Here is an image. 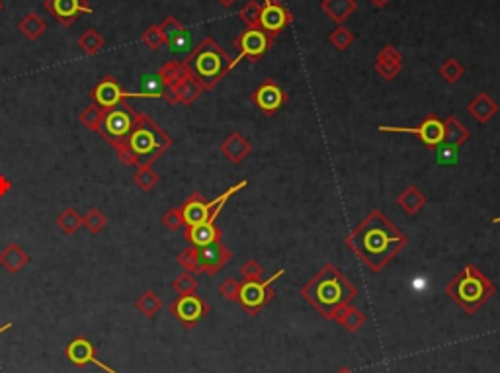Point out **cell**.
<instances>
[{"mask_svg": "<svg viewBox=\"0 0 500 373\" xmlns=\"http://www.w3.org/2000/svg\"><path fill=\"white\" fill-rule=\"evenodd\" d=\"M346 244L360 256L368 270L381 272L407 247V237L381 211L373 210L348 234Z\"/></svg>", "mask_w": 500, "mask_h": 373, "instance_id": "obj_1", "label": "cell"}, {"mask_svg": "<svg viewBox=\"0 0 500 373\" xmlns=\"http://www.w3.org/2000/svg\"><path fill=\"white\" fill-rule=\"evenodd\" d=\"M172 137L162 129L161 125L143 112H137L135 124L131 127L129 135L125 137L122 147L117 148V158L129 166H153L170 147Z\"/></svg>", "mask_w": 500, "mask_h": 373, "instance_id": "obj_2", "label": "cell"}, {"mask_svg": "<svg viewBox=\"0 0 500 373\" xmlns=\"http://www.w3.org/2000/svg\"><path fill=\"white\" fill-rule=\"evenodd\" d=\"M358 289L346 280L336 266L326 264L307 286H303L301 296L315 307L326 319H334L339 309L352 301Z\"/></svg>", "mask_w": 500, "mask_h": 373, "instance_id": "obj_3", "label": "cell"}, {"mask_svg": "<svg viewBox=\"0 0 500 373\" xmlns=\"http://www.w3.org/2000/svg\"><path fill=\"white\" fill-rule=\"evenodd\" d=\"M182 63H184L186 70L200 82L203 90L216 88L223 80L225 75L233 70V59L213 38L201 39L200 43L186 55Z\"/></svg>", "mask_w": 500, "mask_h": 373, "instance_id": "obj_4", "label": "cell"}, {"mask_svg": "<svg viewBox=\"0 0 500 373\" xmlns=\"http://www.w3.org/2000/svg\"><path fill=\"white\" fill-rule=\"evenodd\" d=\"M447 296L462 307L467 315H473L489 297L494 296L493 281H489L485 274L473 264H467L462 274L446 286Z\"/></svg>", "mask_w": 500, "mask_h": 373, "instance_id": "obj_5", "label": "cell"}, {"mask_svg": "<svg viewBox=\"0 0 500 373\" xmlns=\"http://www.w3.org/2000/svg\"><path fill=\"white\" fill-rule=\"evenodd\" d=\"M247 180H240V182H237L235 186L229 188V190L223 192L219 198H216L213 202H208L200 192H193V194L186 200L184 205L180 207L186 227L200 225V223H216L217 215L223 211L225 203L229 202L237 192H240L243 188H247Z\"/></svg>", "mask_w": 500, "mask_h": 373, "instance_id": "obj_6", "label": "cell"}, {"mask_svg": "<svg viewBox=\"0 0 500 373\" xmlns=\"http://www.w3.org/2000/svg\"><path fill=\"white\" fill-rule=\"evenodd\" d=\"M135 117H137V109L133 108L131 104H127V102H124L117 108L106 109V116L102 119L98 133H100L102 139L106 141L110 147H114V151H117V148L122 147L125 137L129 135L131 127L135 124Z\"/></svg>", "mask_w": 500, "mask_h": 373, "instance_id": "obj_7", "label": "cell"}, {"mask_svg": "<svg viewBox=\"0 0 500 373\" xmlns=\"http://www.w3.org/2000/svg\"><path fill=\"white\" fill-rule=\"evenodd\" d=\"M272 41H274V38L262 30L260 26H254V28H247L245 31H240L239 38L235 39V47L239 49V55L233 59L231 69H235L243 59H250V61L262 59L270 49V45H272Z\"/></svg>", "mask_w": 500, "mask_h": 373, "instance_id": "obj_8", "label": "cell"}, {"mask_svg": "<svg viewBox=\"0 0 500 373\" xmlns=\"http://www.w3.org/2000/svg\"><path fill=\"white\" fill-rule=\"evenodd\" d=\"M284 276V270H280V272H276L272 278H268V280L264 281H247V283H243L240 286V291H239V301L245 309H247L250 315H254V313H258L264 307V305L268 303L270 299L274 297V291H272V286H274V281H277L280 278Z\"/></svg>", "mask_w": 500, "mask_h": 373, "instance_id": "obj_9", "label": "cell"}, {"mask_svg": "<svg viewBox=\"0 0 500 373\" xmlns=\"http://www.w3.org/2000/svg\"><path fill=\"white\" fill-rule=\"evenodd\" d=\"M90 98H92V104L100 106L102 109H114L117 106H122L124 102H127V98H145V96L141 92L125 90L114 77H104L92 88Z\"/></svg>", "mask_w": 500, "mask_h": 373, "instance_id": "obj_10", "label": "cell"}, {"mask_svg": "<svg viewBox=\"0 0 500 373\" xmlns=\"http://www.w3.org/2000/svg\"><path fill=\"white\" fill-rule=\"evenodd\" d=\"M379 131L381 133H408V135H416L420 137L426 147L436 148L440 143H444L446 137V127L444 121L438 119L436 116H428L424 119L422 124L416 125V127H397V125H379Z\"/></svg>", "mask_w": 500, "mask_h": 373, "instance_id": "obj_11", "label": "cell"}, {"mask_svg": "<svg viewBox=\"0 0 500 373\" xmlns=\"http://www.w3.org/2000/svg\"><path fill=\"white\" fill-rule=\"evenodd\" d=\"M260 4L262 8L258 26L272 38L280 36L293 22L292 12L285 8L282 0H262Z\"/></svg>", "mask_w": 500, "mask_h": 373, "instance_id": "obj_12", "label": "cell"}, {"mask_svg": "<svg viewBox=\"0 0 500 373\" xmlns=\"http://www.w3.org/2000/svg\"><path fill=\"white\" fill-rule=\"evenodd\" d=\"M169 309L186 328H192L208 315L209 305L200 296L190 293V296H180L174 299Z\"/></svg>", "mask_w": 500, "mask_h": 373, "instance_id": "obj_13", "label": "cell"}, {"mask_svg": "<svg viewBox=\"0 0 500 373\" xmlns=\"http://www.w3.org/2000/svg\"><path fill=\"white\" fill-rule=\"evenodd\" d=\"M65 356L67 360H70V364L77 367H86V366H96L100 367L102 372L106 373H119L114 367H110L108 364H104L102 360H98L96 356V346H94L88 338L85 336H78L75 340H70L65 348Z\"/></svg>", "mask_w": 500, "mask_h": 373, "instance_id": "obj_14", "label": "cell"}, {"mask_svg": "<svg viewBox=\"0 0 500 373\" xmlns=\"http://www.w3.org/2000/svg\"><path fill=\"white\" fill-rule=\"evenodd\" d=\"M43 8L65 28L73 26L83 14L94 12L88 0H46Z\"/></svg>", "mask_w": 500, "mask_h": 373, "instance_id": "obj_15", "label": "cell"}, {"mask_svg": "<svg viewBox=\"0 0 500 373\" xmlns=\"http://www.w3.org/2000/svg\"><path fill=\"white\" fill-rule=\"evenodd\" d=\"M285 100H287V94L274 80H264L252 94L254 106L266 116H274L277 109L284 106Z\"/></svg>", "mask_w": 500, "mask_h": 373, "instance_id": "obj_16", "label": "cell"}, {"mask_svg": "<svg viewBox=\"0 0 500 373\" xmlns=\"http://www.w3.org/2000/svg\"><path fill=\"white\" fill-rule=\"evenodd\" d=\"M198 258H200L201 272H206L208 276H216L217 272L223 270V266L233 258V252L225 247L221 241H216L198 249Z\"/></svg>", "mask_w": 500, "mask_h": 373, "instance_id": "obj_17", "label": "cell"}, {"mask_svg": "<svg viewBox=\"0 0 500 373\" xmlns=\"http://www.w3.org/2000/svg\"><path fill=\"white\" fill-rule=\"evenodd\" d=\"M201 92H203V88H201L200 82H198L190 72H186V77L178 82V86L174 90H166V92H164V100L169 102L170 106H174V104L192 106L193 102L200 98Z\"/></svg>", "mask_w": 500, "mask_h": 373, "instance_id": "obj_18", "label": "cell"}, {"mask_svg": "<svg viewBox=\"0 0 500 373\" xmlns=\"http://www.w3.org/2000/svg\"><path fill=\"white\" fill-rule=\"evenodd\" d=\"M400 69H403V55L399 53V49L393 45H385L376 59V72L385 80H393L399 77Z\"/></svg>", "mask_w": 500, "mask_h": 373, "instance_id": "obj_19", "label": "cell"}, {"mask_svg": "<svg viewBox=\"0 0 500 373\" xmlns=\"http://www.w3.org/2000/svg\"><path fill=\"white\" fill-rule=\"evenodd\" d=\"M221 229H217L216 223H200V225L186 227L184 239L196 249L208 247L211 242L221 241Z\"/></svg>", "mask_w": 500, "mask_h": 373, "instance_id": "obj_20", "label": "cell"}, {"mask_svg": "<svg viewBox=\"0 0 500 373\" xmlns=\"http://www.w3.org/2000/svg\"><path fill=\"white\" fill-rule=\"evenodd\" d=\"M221 153L223 156H227V161H231L233 164L243 163L248 155H250V143L247 137H243L240 133H231L227 139L221 143Z\"/></svg>", "mask_w": 500, "mask_h": 373, "instance_id": "obj_21", "label": "cell"}, {"mask_svg": "<svg viewBox=\"0 0 500 373\" xmlns=\"http://www.w3.org/2000/svg\"><path fill=\"white\" fill-rule=\"evenodd\" d=\"M28 262H30V256L18 242H10L0 252V266L10 274L22 272L23 266H28Z\"/></svg>", "mask_w": 500, "mask_h": 373, "instance_id": "obj_22", "label": "cell"}, {"mask_svg": "<svg viewBox=\"0 0 500 373\" xmlns=\"http://www.w3.org/2000/svg\"><path fill=\"white\" fill-rule=\"evenodd\" d=\"M356 8H358L356 0H323L321 2V10L331 18L332 22H336V26H342L346 22L348 18L356 12Z\"/></svg>", "mask_w": 500, "mask_h": 373, "instance_id": "obj_23", "label": "cell"}, {"mask_svg": "<svg viewBox=\"0 0 500 373\" xmlns=\"http://www.w3.org/2000/svg\"><path fill=\"white\" fill-rule=\"evenodd\" d=\"M467 109H469V114L477 119L479 124L485 125L486 121L499 112V104L486 92H481L477 94V98H473V100L469 102Z\"/></svg>", "mask_w": 500, "mask_h": 373, "instance_id": "obj_24", "label": "cell"}, {"mask_svg": "<svg viewBox=\"0 0 500 373\" xmlns=\"http://www.w3.org/2000/svg\"><path fill=\"white\" fill-rule=\"evenodd\" d=\"M18 30L22 31V36L26 39L38 41L47 31V22L41 16L36 14V12H30V14H26L22 20L18 22Z\"/></svg>", "mask_w": 500, "mask_h": 373, "instance_id": "obj_25", "label": "cell"}, {"mask_svg": "<svg viewBox=\"0 0 500 373\" xmlns=\"http://www.w3.org/2000/svg\"><path fill=\"white\" fill-rule=\"evenodd\" d=\"M186 67L182 61H166L159 69V78L162 80V85L166 90H174L178 86V82L186 77Z\"/></svg>", "mask_w": 500, "mask_h": 373, "instance_id": "obj_26", "label": "cell"}, {"mask_svg": "<svg viewBox=\"0 0 500 373\" xmlns=\"http://www.w3.org/2000/svg\"><path fill=\"white\" fill-rule=\"evenodd\" d=\"M397 203H399L403 210L407 211L408 215H415L418 211L422 210L426 205V195L415 186L405 188V192L397 198Z\"/></svg>", "mask_w": 500, "mask_h": 373, "instance_id": "obj_27", "label": "cell"}, {"mask_svg": "<svg viewBox=\"0 0 500 373\" xmlns=\"http://www.w3.org/2000/svg\"><path fill=\"white\" fill-rule=\"evenodd\" d=\"M135 309L147 319H153V317H156V313L162 309V299L154 291L147 289L135 299Z\"/></svg>", "mask_w": 500, "mask_h": 373, "instance_id": "obj_28", "label": "cell"}, {"mask_svg": "<svg viewBox=\"0 0 500 373\" xmlns=\"http://www.w3.org/2000/svg\"><path fill=\"white\" fill-rule=\"evenodd\" d=\"M78 47H80V51L86 55H96L100 53L102 49L106 47V39L102 38V33L98 30H92V28H88V30L78 38Z\"/></svg>", "mask_w": 500, "mask_h": 373, "instance_id": "obj_29", "label": "cell"}, {"mask_svg": "<svg viewBox=\"0 0 500 373\" xmlns=\"http://www.w3.org/2000/svg\"><path fill=\"white\" fill-rule=\"evenodd\" d=\"M334 319L339 320L342 327L348 328L350 333H356V330L363 325L366 317H363L362 313L358 311V309H354V307H346V305H344L342 309L336 311Z\"/></svg>", "mask_w": 500, "mask_h": 373, "instance_id": "obj_30", "label": "cell"}, {"mask_svg": "<svg viewBox=\"0 0 500 373\" xmlns=\"http://www.w3.org/2000/svg\"><path fill=\"white\" fill-rule=\"evenodd\" d=\"M444 127H446V137H444L446 143H452L455 147H459V145H463L465 141L469 139V131H467L465 125L459 124L454 116L447 117Z\"/></svg>", "mask_w": 500, "mask_h": 373, "instance_id": "obj_31", "label": "cell"}, {"mask_svg": "<svg viewBox=\"0 0 500 373\" xmlns=\"http://www.w3.org/2000/svg\"><path fill=\"white\" fill-rule=\"evenodd\" d=\"M57 227L61 229L63 233L70 237V234H75L83 227V215H78V211L75 207H67L57 217Z\"/></svg>", "mask_w": 500, "mask_h": 373, "instance_id": "obj_32", "label": "cell"}, {"mask_svg": "<svg viewBox=\"0 0 500 373\" xmlns=\"http://www.w3.org/2000/svg\"><path fill=\"white\" fill-rule=\"evenodd\" d=\"M104 116H106V109H102L100 106H96V104H90L88 108L83 109V114L78 116V119H80V124L85 125L88 131L98 133Z\"/></svg>", "mask_w": 500, "mask_h": 373, "instance_id": "obj_33", "label": "cell"}, {"mask_svg": "<svg viewBox=\"0 0 500 373\" xmlns=\"http://www.w3.org/2000/svg\"><path fill=\"white\" fill-rule=\"evenodd\" d=\"M159 174L153 171V166H141L137 172L133 174V184L141 190V192H151L156 184H159Z\"/></svg>", "mask_w": 500, "mask_h": 373, "instance_id": "obj_34", "label": "cell"}, {"mask_svg": "<svg viewBox=\"0 0 500 373\" xmlns=\"http://www.w3.org/2000/svg\"><path fill=\"white\" fill-rule=\"evenodd\" d=\"M354 33L348 30L346 26L342 23V26H336L334 30L329 33V41H331L332 47H336L339 51H346L348 47L354 43Z\"/></svg>", "mask_w": 500, "mask_h": 373, "instance_id": "obj_35", "label": "cell"}, {"mask_svg": "<svg viewBox=\"0 0 500 373\" xmlns=\"http://www.w3.org/2000/svg\"><path fill=\"white\" fill-rule=\"evenodd\" d=\"M178 264L184 268L186 272L190 274H203L201 272V266H200V258H198V249L196 247H188V249H184L180 254H178Z\"/></svg>", "mask_w": 500, "mask_h": 373, "instance_id": "obj_36", "label": "cell"}, {"mask_svg": "<svg viewBox=\"0 0 500 373\" xmlns=\"http://www.w3.org/2000/svg\"><path fill=\"white\" fill-rule=\"evenodd\" d=\"M465 75V69H463V65L457 59H446V61L442 63V67H440V77L444 78L446 82H450V85H454V82H457L459 78Z\"/></svg>", "mask_w": 500, "mask_h": 373, "instance_id": "obj_37", "label": "cell"}, {"mask_svg": "<svg viewBox=\"0 0 500 373\" xmlns=\"http://www.w3.org/2000/svg\"><path fill=\"white\" fill-rule=\"evenodd\" d=\"M83 225H85L92 234H98L106 229L108 219H106V215H104L100 210H96V207H94V210L88 211L85 217H83Z\"/></svg>", "mask_w": 500, "mask_h": 373, "instance_id": "obj_38", "label": "cell"}, {"mask_svg": "<svg viewBox=\"0 0 500 373\" xmlns=\"http://www.w3.org/2000/svg\"><path fill=\"white\" fill-rule=\"evenodd\" d=\"M172 289L176 291L178 296H190V293H196V291H198V281L193 278V274L184 272L180 274L178 278H174Z\"/></svg>", "mask_w": 500, "mask_h": 373, "instance_id": "obj_39", "label": "cell"}, {"mask_svg": "<svg viewBox=\"0 0 500 373\" xmlns=\"http://www.w3.org/2000/svg\"><path fill=\"white\" fill-rule=\"evenodd\" d=\"M141 41L145 43L151 51H156V49H161L162 45H166V39H164V36H162L161 28L156 26V23H153V26H149L145 31H143V36H141Z\"/></svg>", "mask_w": 500, "mask_h": 373, "instance_id": "obj_40", "label": "cell"}, {"mask_svg": "<svg viewBox=\"0 0 500 373\" xmlns=\"http://www.w3.org/2000/svg\"><path fill=\"white\" fill-rule=\"evenodd\" d=\"M260 8L262 4L258 2V0H250V2H247L245 6L240 8L239 18L243 20V22L247 23V28L258 26V20H260Z\"/></svg>", "mask_w": 500, "mask_h": 373, "instance_id": "obj_41", "label": "cell"}, {"mask_svg": "<svg viewBox=\"0 0 500 373\" xmlns=\"http://www.w3.org/2000/svg\"><path fill=\"white\" fill-rule=\"evenodd\" d=\"M164 92L166 88L162 85V80L159 78V75H153V77H145L143 80V88H141V94L145 98H164Z\"/></svg>", "mask_w": 500, "mask_h": 373, "instance_id": "obj_42", "label": "cell"}, {"mask_svg": "<svg viewBox=\"0 0 500 373\" xmlns=\"http://www.w3.org/2000/svg\"><path fill=\"white\" fill-rule=\"evenodd\" d=\"M436 156H438V163L440 164H457V147L455 145H452V143H440L438 147H436Z\"/></svg>", "mask_w": 500, "mask_h": 373, "instance_id": "obj_43", "label": "cell"}, {"mask_svg": "<svg viewBox=\"0 0 500 373\" xmlns=\"http://www.w3.org/2000/svg\"><path fill=\"white\" fill-rule=\"evenodd\" d=\"M162 225L166 227L169 231H180L184 229V217H182V210L180 207H172L164 215H162Z\"/></svg>", "mask_w": 500, "mask_h": 373, "instance_id": "obj_44", "label": "cell"}, {"mask_svg": "<svg viewBox=\"0 0 500 373\" xmlns=\"http://www.w3.org/2000/svg\"><path fill=\"white\" fill-rule=\"evenodd\" d=\"M159 28H161L164 39L169 41V39H172L174 36H178L180 31L184 30V23L180 22L178 18H174V16H166V18L159 23Z\"/></svg>", "mask_w": 500, "mask_h": 373, "instance_id": "obj_45", "label": "cell"}, {"mask_svg": "<svg viewBox=\"0 0 500 373\" xmlns=\"http://www.w3.org/2000/svg\"><path fill=\"white\" fill-rule=\"evenodd\" d=\"M190 43H192V38H190V31L182 30L178 36H174L172 39H169L166 41V45H169L170 51H174V53H182V51H188L190 49Z\"/></svg>", "mask_w": 500, "mask_h": 373, "instance_id": "obj_46", "label": "cell"}, {"mask_svg": "<svg viewBox=\"0 0 500 373\" xmlns=\"http://www.w3.org/2000/svg\"><path fill=\"white\" fill-rule=\"evenodd\" d=\"M239 291H240V283L235 278H227V280L219 286V293L221 297H225L227 301H237L239 299Z\"/></svg>", "mask_w": 500, "mask_h": 373, "instance_id": "obj_47", "label": "cell"}, {"mask_svg": "<svg viewBox=\"0 0 500 373\" xmlns=\"http://www.w3.org/2000/svg\"><path fill=\"white\" fill-rule=\"evenodd\" d=\"M240 276L247 281H258L262 278V266L256 260H247V264L240 268Z\"/></svg>", "mask_w": 500, "mask_h": 373, "instance_id": "obj_48", "label": "cell"}, {"mask_svg": "<svg viewBox=\"0 0 500 373\" xmlns=\"http://www.w3.org/2000/svg\"><path fill=\"white\" fill-rule=\"evenodd\" d=\"M10 190H12V182L4 174H0V198H4Z\"/></svg>", "mask_w": 500, "mask_h": 373, "instance_id": "obj_49", "label": "cell"}, {"mask_svg": "<svg viewBox=\"0 0 500 373\" xmlns=\"http://www.w3.org/2000/svg\"><path fill=\"white\" fill-rule=\"evenodd\" d=\"M235 2H237V0H217V4L223 8H231Z\"/></svg>", "mask_w": 500, "mask_h": 373, "instance_id": "obj_50", "label": "cell"}, {"mask_svg": "<svg viewBox=\"0 0 500 373\" xmlns=\"http://www.w3.org/2000/svg\"><path fill=\"white\" fill-rule=\"evenodd\" d=\"M370 2H371V4H373V6H377V8H383L385 4H389V2H391V0H370Z\"/></svg>", "mask_w": 500, "mask_h": 373, "instance_id": "obj_51", "label": "cell"}, {"mask_svg": "<svg viewBox=\"0 0 500 373\" xmlns=\"http://www.w3.org/2000/svg\"><path fill=\"white\" fill-rule=\"evenodd\" d=\"M10 328H12V323H10V320H6L4 325H0V335H4V333H8Z\"/></svg>", "mask_w": 500, "mask_h": 373, "instance_id": "obj_52", "label": "cell"}, {"mask_svg": "<svg viewBox=\"0 0 500 373\" xmlns=\"http://www.w3.org/2000/svg\"><path fill=\"white\" fill-rule=\"evenodd\" d=\"M493 223H496V225H499V223H500V217H496V219H493Z\"/></svg>", "mask_w": 500, "mask_h": 373, "instance_id": "obj_53", "label": "cell"}, {"mask_svg": "<svg viewBox=\"0 0 500 373\" xmlns=\"http://www.w3.org/2000/svg\"><path fill=\"white\" fill-rule=\"evenodd\" d=\"M339 373H350V372H348V369H342V372H339Z\"/></svg>", "mask_w": 500, "mask_h": 373, "instance_id": "obj_54", "label": "cell"}, {"mask_svg": "<svg viewBox=\"0 0 500 373\" xmlns=\"http://www.w3.org/2000/svg\"><path fill=\"white\" fill-rule=\"evenodd\" d=\"M0 10H2V0H0Z\"/></svg>", "mask_w": 500, "mask_h": 373, "instance_id": "obj_55", "label": "cell"}]
</instances>
